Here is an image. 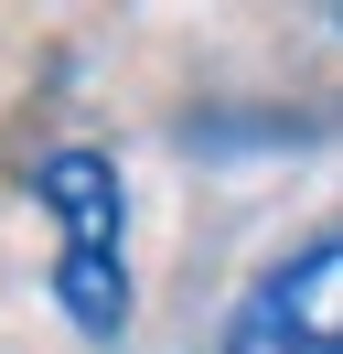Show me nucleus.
Instances as JSON below:
<instances>
[{
    "label": "nucleus",
    "mask_w": 343,
    "mask_h": 354,
    "mask_svg": "<svg viewBox=\"0 0 343 354\" xmlns=\"http://www.w3.org/2000/svg\"><path fill=\"white\" fill-rule=\"evenodd\" d=\"M333 22H343V11H333Z\"/></svg>",
    "instance_id": "nucleus-3"
},
{
    "label": "nucleus",
    "mask_w": 343,
    "mask_h": 354,
    "mask_svg": "<svg viewBox=\"0 0 343 354\" xmlns=\"http://www.w3.org/2000/svg\"><path fill=\"white\" fill-rule=\"evenodd\" d=\"M33 204L54 225V301L75 322V344L118 354L129 333V183L97 140H64L33 161Z\"/></svg>",
    "instance_id": "nucleus-1"
},
{
    "label": "nucleus",
    "mask_w": 343,
    "mask_h": 354,
    "mask_svg": "<svg viewBox=\"0 0 343 354\" xmlns=\"http://www.w3.org/2000/svg\"><path fill=\"white\" fill-rule=\"evenodd\" d=\"M214 354H343V225L300 236L268 279H247Z\"/></svg>",
    "instance_id": "nucleus-2"
}]
</instances>
